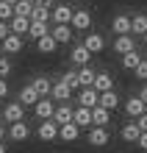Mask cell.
Here are the masks:
<instances>
[{
	"label": "cell",
	"instance_id": "cell-1",
	"mask_svg": "<svg viewBox=\"0 0 147 153\" xmlns=\"http://www.w3.org/2000/svg\"><path fill=\"white\" fill-rule=\"evenodd\" d=\"M3 120L11 123V125H14V123H22V120H25V106L17 103V100H11V103L3 109Z\"/></svg>",
	"mask_w": 147,
	"mask_h": 153
},
{
	"label": "cell",
	"instance_id": "cell-2",
	"mask_svg": "<svg viewBox=\"0 0 147 153\" xmlns=\"http://www.w3.org/2000/svg\"><path fill=\"white\" fill-rule=\"evenodd\" d=\"M72 11H75V8H69L67 3H58V6H53L50 20L56 22V25H69V20H72Z\"/></svg>",
	"mask_w": 147,
	"mask_h": 153
},
{
	"label": "cell",
	"instance_id": "cell-3",
	"mask_svg": "<svg viewBox=\"0 0 147 153\" xmlns=\"http://www.w3.org/2000/svg\"><path fill=\"white\" fill-rule=\"evenodd\" d=\"M53 111H56V103L50 100V97H39V103L33 106V114L39 117V120H53Z\"/></svg>",
	"mask_w": 147,
	"mask_h": 153
},
{
	"label": "cell",
	"instance_id": "cell-4",
	"mask_svg": "<svg viewBox=\"0 0 147 153\" xmlns=\"http://www.w3.org/2000/svg\"><path fill=\"white\" fill-rule=\"evenodd\" d=\"M69 25H72L75 31H89V28H92V14H89V11H83V8H81V11H72Z\"/></svg>",
	"mask_w": 147,
	"mask_h": 153
},
{
	"label": "cell",
	"instance_id": "cell-5",
	"mask_svg": "<svg viewBox=\"0 0 147 153\" xmlns=\"http://www.w3.org/2000/svg\"><path fill=\"white\" fill-rule=\"evenodd\" d=\"M39 139L42 142H53V139H58V125L53 123V120H44V123H39Z\"/></svg>",
	"mask_w": 147,
	"mask_h": 153
},
{
	"label": "cell",
	"instance_id": "cell-6",
	"mask_svg": "<svg viewBox=\"0 0 147 153\" xmlns=\"http://www.w3.org/2000/svg\"><path fill=\"white\" fill-rule=\"evenodd\" d=\"M111 31L117 33V36H128V33H131V17L128 14H117L111 20Z\"/></svg>",
	"mask_w": 147,
	"mask_h": 153
},
{
	"label": "cell",
	"instance_id": "cell-7",
	"mask_svg": "<svg viewBox=\"0 0 147 153\" xmlns=\"http://www.w3.org/2000/svg\"><path fill=\"white\" fill-rule=\"evenodd\" d=\"M92 89H95L97 95L111 92V89H114V78L108 75V73H97V75H95V84H92Z\"/></svg>",
	"mask_w": 147,
	"mask_h": 153
},
{
	"label": "cell",
	"instance_id": "cell-8",
	"mask_svg": "<svg viewBox=\"0 0 147 153\" xmlns=\"http://www.w3.org/2000/svg\"><path fill=\"white\" fill-rule=\"evenodd\" d=\"M69 59H72V64H75V67H89L92 53L83 48V45H75V48H72V53H69Z\"/></svg>",
	"mask_w": 147,
	"mask_h": 153
},
{
	"label": "cell",
	"instance_id": "cell-9",
	"mask_svg": "<svg viewBox=\"0 0 147 153\" xmlns=\"http://www.w3.org/2000/svg\"><path fill=\"white\" fill-rule=\"evenodd\" d=\"M53 123H56V125H67V123H72V106H69V103L56 106V111H53Z\"/></svg>",
	"mask_w": 147,
	"mask_h": 153
},
{
	"label": "cell",
	"instance_id": "cell-10",
	"mask_svg": "<svg viewBox=\"0 0 147 153\" xmlns=\"http://www.w3.org/2000/svg\"><path fill=\"white\" fill-rule=\"evenodd\" d=\"M8 137H11L14 142H25V139H28L31 137V128H28V123H14L11 125V128H8Z\"/></svg>",
	"mask_w": 147,
	"mask_h": 153
},
{
	"label": "cell",
	"instance_id": "cell-11",
	"mask_svg": "<svg viewBox=\"0 0 147 153\" xmlns=\"http://www.w3.org/2000/svg\"><path fill=\"white\" fill-rule=\"evenodd\" d=\"M50 97L53 100H61V103H67L69 97H72V89L64 84V81H56V84H53V89H50Z\"/></svg>",
	"mask_w": 147,
	"mask_h": 153
},
{
	"label": "cell",
	"instance_id": "cell-12",
	"mask_svg": "<svg viewBox=\"0 0 147 153\" xmlns=\"http://www.w3.org/2000/svg\"><path fill=\"white\" fill-rule=\"evenodd\" d=\"M125 114H128V117H133V120H139V117L144 114V103H142L136 95H133V97H128V100H125Z\"/></svg>",
	"mask_w": 147,
	"mask_h": 153
},
{
	"label": "cell",
	"instance_id": "cell-13",
	"mask_svg": "<svg viewBox=\"0 0 147 153\" xmlns=\"http://www.w3.org/2000/svg\"><path fill=\"white\" fill-rule=\"evenodd\" d=\"M97 106H100V109H106V111H114L117 106H119V95L114 92V89H111V92H103V95L97 97Z\"/></svg>",
	"mask_w": 147,
	"mask_h": 153
},
{
	"label": "cell",
	"instance_id": "cell-14",
	"mask_svg": "<svg viewBox=\"0 0 147 153\" xmlns=\"http://www.w3.org/2000/svg\"><path fill=\"white\" fill-rule=\"evenodd\" d=\"M31 89L39 97H50V89H53V84H50V78H44V75H39V78H33L31 81Z\"/></svg>",
	"mask_w": 147,
	"mask_h": 153
},
{
	"label": "cell",
	"instance_id": "cell-15",
	"mask_svg": "<svg viewBox=\"0 0 147 153\" xmlns=\"http://www.w3.org/2000/svg\"><path fill=\"white\" fill-rule=\"evenodd\" d=\"M114 50L119 53V56H125V53H133V50H136L133 36H131V33H128V36H117V39H114Z\"/></svg>",
	"mask_w": 147,
	"mask_h": 153
},
{
	"label": "cell",
	"instance_id": "cell-16",
	"mask_svg": "<svg viewBox=\"0 0 147 153\" xmlns=\"http://www.w3.org/2000/svg\"><path fill=\"white\" fill-rule=\"evenodd\" d=\"M72 123L78 125V128H92V111L89 109H72Z\"/></svg>",
	"mask_w": 147,
	"mask_h": 153
},
{
	"label": "cell",
	"instance_id": "cell-17",
	"mask_svg": "<svg viewBox=\"0 0 147 153\" xmlns=\"http://www.w3.org/2000/svg\"><path fill=\"white\" fill-rule=\"evenodd\" d=\"M28 28H31V20H28V17H11V22H8V31H11L14 36L28 33Z\"/></svg>",
	"mask_w": 147,
	"mask_h": 153
},
{
	"label": "cell",
	"instance_id": "cell-18",
	"mask_svg": "<svg viewBox=\"0 0 147 153\" xmlns=\"http://www.w3.org/2000/svg\"><path fill=\"white\" fill-rule=\"evenodd\" d=\"M97 92H95V89H81V95H78V103H81V109H95V106H97Z\"/></svg>",
	"mask_w": 147,
	"mask_h": 153
},
{
	"label": "cell",
	"instance_id": "cell-19",
	"mask_svg": "<svg viewBox=\"0 0 147 153\" xmlns=\"http://www.w3.org/2000/svg\"><path fill=\"white\" fill-rule=\"evenodd\" d=\"M89 145H95V148L108 145V128H95V125H92V131H89Z\"/></svg>",
	"mask_w": 147,
	"mask_h": 153
},
{
	"label": "cell",
	"instance_id": "cell-20",
	"mask_svg": "<svg viewBox=\"0 0 147 153\" xmlns=\"http://www.w3.org/2000/svg\"><path fill=\"white\" fill-rule=\"evenodd\" d=\"M3 45V53H8V56H14V53L22 50V36H14V33H8V36L0 42Z\"/></svg>",
	"mask_w": 147,
	"mask_h": 153
},
{
	"label": "cell",
	"instance_id": "cell-21",
	"mask_svg": "<svg viewBox=\"0 0 147 153\" xmlns=\"http://www.w3.org/2000/svg\"><path fill=\"white\" fill-rule=\"evenodd\" d=\"M83 48L89 50V53H100L106 48V39L100 36V33H86V39H83Z\"/></svg>",
	"mask_w": 147,
	"mask_h": 153
},
{
	"label": "cell",
	"instance_id": "cell-22",
	"mask_svg": "<svg viewBox=\"0 0 147 153\" xmlns=\"http://www.w3.org/2000/svg\"><path fill=\"white\" fill-rule=\"evenodd\" d=\"M58 137L64 139V142H75L78 137H81V128L75 123H67V125H58Z\"/></svg>",
	"mask_w": 147,
	"mask_h": 153
},
{
	"label": "cell",
	"instance_id": "cell-23",
	"mask_svg": "<svg viewBox=\"0 0 147 153\" xmlns=\"http://www.w3.org/2000/svg\"><path fill=\"white\" fill-rule=\"evenodd\" d=\"M50 36L56 39V45H67L72 39V28H69V25H56V28L50 31Z\"/></svg>",
	"mask_w": 147,
	"mask_h": 153
},
{
	"label": "cell",
	"instance_id": "cell-24",
	"mask_svg": "<svg viewBox=\"0 0 147 153\" xmlns=\"http://www.w3.org/2000/svg\"><path fill=\"white\" fill-rule=\"evenodd\" d=\"M36 50H39V53H44V56H50V53H56V50H58V45H56V39H53L50 33H47V36L36 39Z\"/></svg>",
	"mask_w": 147,
	"mask_h": 153
},
{
	"label": "cell",
	"instance_id": "cell-25",
	"mask_svg": "<svg viewBox=\"0 0 147 153\" xmlns=\"http://www.w3.org/2000/svg\"><path fill=\"white\" fill-rule=\"evenodd\" d=\"M108 117H111V111L95 106V109H92V125H95V128H106V125H108Z\"/></svg>",
	"mask_w": 147,
	"mask_h": 153
},
{
	"label": "cell",
	"instance_id": "cell-26",
	"mask_svg": "<svg viewBox=\"0 0 147 153\" xmlns=\"http://www.w3.org/2000/svg\"><path fill=\"white\" fill-rule=\"evenodd\" d=\"M95 70L92 67H81L78 70V84H81V89H92V84H95Z\"/></svg>",
	"mask_w": 147,
	"mask_h": 153
},
{
	"label": "cell",
	"instance_id": "cell-27",
	"mask_svg": "<svg viewBox=\"0 0 147 153\" xmlns=\"http://www.w3.org/2000/svg\"><path fill=\"white\" fill-rule=\"evenodd\" d=\"M17 103H22V106H36V103H39V95L31 89V84L20 89V100H17Z\"/></svg>",
	"mask_w": 147,
	"mask_h": 153
},
{
	"label": "cell",
	"instance_id": "cell-28",
	"mask_svg": "<svg viewBox=\"0 0 147 153\" xmlns=\"http://www.w3.org/2000/svg\"><path fill=\"white\" fill-rule=\"evenodd\" d=\"M119 134H122V139L125 142H136V139H139V125H136V123H125L122 125V131H119Z\"/></svg>",
	"mask_w": 147,
	"mask_h": 153
},
{
	"label": "cell",
	"instance_id": "cell-29",
	"mask_svg": "<svg viewBox=\"0 0 147 153\" xmlns=\"http://www.w3.org/2000/svg\"><path fill=\"white\" fill-rule=\"evenodd\" d=\"M47 33H50V28H47L44 22H31V28H28V36H31L33 42L42 39V36H47Z\"/></svg>",
	"mask_w": 147,
	"mask_h": 153
},
{
	"label": "cell",
	"instance_id": "cell-30",
	"mask_svg": "<svg viewBox=\"0 0 147 153\" xmlns=\"http://www.w3.org/2000/svg\"><path fill=\"white\" fill-rule=\"evenodd\" d=\"M131 33H142V36L147 33V17L144 14H136L131 20Z\"/></svg>",
	"mask_w": 147,
	"mask_h": 153
},
{
	"label": "cell",
	"instance_id": "cell-31",
	"mask_svg": "<svg viewBox=\"0 0 147 153\" xmlns=\"http://www.w3.org/2000/svg\"><path fill=\"white\" fill-rule=\"evenodd\" d=\"M31 14H33V3L31 0H20V3L14 6V17H28L31 20Z\"/></svg>",
	"mask_w": 147,
	"mask_h": 153
},
{
	"label": "cell",
	"instance_id": "cell-32",
	"mask_svg": "<svg viewBox=\"0 0 147 153\" xmlns=\"http://www.w3.org/2000/svg\"><path fill=\"white\" fill-rule=\"evenodd\" d=\"M139 61H142V56H139V53H125V56H122V67L125 70H136V67H139Z\"/></svg>",
	"mask_w": 147,
	"mask_h": 153
},
{
	"label": "cell",
	"instance_id": "cell-33",
	"mask_svg": "<svg viewBox=\"0 0 147 153\" xmlns=\"http://www.w3.org/2000/svg\"><path fill=\"white\" fill-rule=\"evenodd\" d=\"M61 81L72 89V92H75V89H81V84H78V73H72V70H69V73H64V75H61Z\"/></svg>",
	"mask_w": 147,
	"mask_h": 153
},
{
	"label": "cell",
	"instance_id": "cell-34",
	"mask_svg": "<svg viewBox=\"0 0 147 153\" xmlns=\"http://www.w3.org/2000/svg\"><path fill=\"white\" fill-rule=\"evenodd\" d=\"M31 22H44V25H47V22H50V11H44V8H33Z\"/></svg>",
	"mask_w": 147,
	"mask_h": 153
},
{
	"label": "cell",
	"instance_id": "cell-35",
	"mask_svg": "<svg viewBox=\"0 0 147 153\" xmlns=\"http://www.w3.org/2000/svg\"><path fill=\"white\" fill-rule=\"evenodd\" d=\"M11 17H14V8H11V6H6V3H0V22L11 20Z\"/></svg>",
	"mask_w": 147,
	"mask_h": 153
},
{
	"label": "cell",
	"instance_id": "cell-36",
	"mask_svg": "<svg viewBox=\"0 0 147 153\" xmlns=\"http://www.w3.org/2000/svg\"><path fill=\"white\" fill-rule=\"evenodd\" d=\"M133 73H136V78H142V81H147V59H142V61H139V67H136Z\"/></svg>",
	"mask_w": 147,
	"mask_h": 153
},
{
	"label": "cell",
	"instance_id": "cell-37",
	"mask_svg": "<svg viewBox=\"0 0 147 153\" xmlns=\"http://www.w3.org/2000/svg\"><path fill=\"white\" fill-rule=\"evenodd\" d=\"M8 73H11V61H8L6 56H0V78H6Z\"/></svg>",
	"mask_w": 147,
	"mask_h": 153
},
{
	"label": "cell",
	"instance_id": "cell-38",
	"mask_svg": "<svg viewBox=\"0 0 147 153\" xmlns=\"http://www.w3.org/2000/svg\"><path fill=\"white\" fill-rule=\"evenodd\" d=\"M33 8H44V11H53V0H33Z\"/></svg>",
	"mask_w": 147,
	"mask_h": 153
},
{
	"label": "cell",
	"instance_id": "cell-39",
	"mask_svg": "<svg viewBox=\"0 0 147 153\" xmlns=\"http://www.w3.org/2000/svg\"><path fill=\"white\" fill-rule=\"evenodd\" d=\"M133 123L139 125V131H142V134H147V114H142L139 120H133Z\"/></svg>",
	"mask_w": 147,
	"mask_h": 153
},
{
	"label": "cell",
	"instance_id": "cell-40",
	"mask_svg": "<svg viewBox=\"0 0 147 153\" xmlns=\"http://www.w3.org/2000/svg\"><path fill=\"white\" fill-rule=\"evenodd\" d=\"M6 95H8V81H6V78H0V100H3Z\"/></svg>",
	"mask_w": 147,
	"mask_h": 153
},
{
	"label": "cell",
	"instance_id": "cell-41",
	"mask_svg": "<svg viewBox=\"0 0 147 153\" xmlns=\"http://www.w3.org/2000/svg\"><path fill=\"white\" fill-rule=\"evenodd\" d=\"M8 33H11V31H8V22H0V42H3Z\"/></svg>",
	"mask_w": 147,
	"mask_h": 153
},
{
	"label": "cell",
	"instance_id": "cell-42",
	"mask_svg": "<svg viewBox=\"0 0 147 153\" xmlns=\"http://www.w3.org/2000/svg\"><path fill=\"white\" fill-rule=\"evenodd\" d=\"M136 145H139L142 150H147V134H139V139H136Z\"/></svg>",
	"mask_w": 147,
	"mask_h": 153
},
{
	"label": "cell",
	"instance_id": "cell-43",
	"mask_svg": "<svg viewBox=\"0 0 147 153\" xmlns=\"http://www.w3.org/2000/svg\"><path fill=\"white\" fill-rule=\"evenodd\" d=\"M136 97H139V100H142V103H144V106H147V84H144V86H142V92H139V95H136Z\"/></svg>",
	"mask_w": 147,
	"mask_h": 153
},
{
	"label": "cell",
	"instance_id": "cell-44",
	"mask_svg": "<svg viewBox=\"0 0 147 153\" xmlns=\"http://www.w3.org/2000/svg\"><path fill=\"white\" fill-rule=\"evenodd\" d=\"M0 3H6V6H11V8H14L17 3H20V0H0Z\"/></svg>",
	"mask_w": 147,
	"mask_h": 153
},
{
	"label": "cell",
	"instance_id": "cell-45",
	"mask_svg": "<svg viewBox=\"0 0 147 153\" xmlns=\"http://www.w3.org/2000/svg\"><path fill=\"white\" fill-rule=\"evenodd\" d=\"M3 137H6V128H3V123H0V142H3Z\"/></svg>",
	"mask_w": 147,
	"mask_h": 153
},
{
	"label": "cell",
	"instance_id": "cell-46",
	"mask_svg": "<svg viewBox=\"0 0 147 153\" xmlns=\"http://www.w3.org/2000/svg\"><path fill=\"white\" fill-rule=\"evenodd\" d=\"M0 153H6V145H3V142H0Z\"/></svg>",
	"mask_w": 147,
	"mask_h": 153
},
{
	"label": "cell",
	"instance_id": "cell-47",
	"mask_svg": "<svg viewBox=\"0 0 147 153\" xmlns=\"http://www.w3.org/2000/svg\"><path fill=\"white\" fill-rule=\"evenodd\" d=\"M144 114H147V106H144Z\"/></svg>",
	"mask_w": 147,
	"mask_h": 153
},
{
	"label": "cell",
	"instance_id": "cell-48",
	"mask_svg": "<svg viewBox=\"0 0 147 153\" xmlns=\"http://www.w3.org/2000/svg\"><path fill=\"white\" fill-rule=\"evenodd\" d=\"M144 42H147V33H144Z\"/></svg>",
	"mask_w": 147,
	"mask_h": 153
},
{
	"label": "cell",
	"instance_id": "cell-49",
	"mask_svg": "<svg viewBox=\"0 0 147 153\" xmlns=\"http://www.w3.org/2000/svg\"><path fill=\"white\" fill-rule=\"evenodd\" d=\"M31 3H33V0H31Z\"/></svg>",
	"mask_w": 147,
	"mask_h": 153
}]
</instances>
